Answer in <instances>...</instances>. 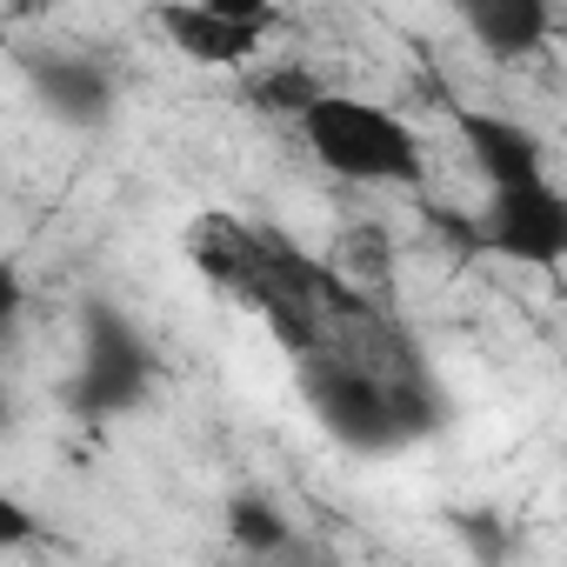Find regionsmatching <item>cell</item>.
I'll return each instance as SVG.
<instances>
[{"mask_svg":"<svg viewBox=\"0 0 567 567\" xmlns=\"http://www.w3.org/2000/svg\"><path fill=\"white\" fill-rule=\"evenodd\" d=\"M434 220L467 247V254H494V260H514V267H560L567 260V194L554 181H534V187H501L481 200V214L467 220H447L434 207Z\"/></svg>","mask_w":567,"mask_h":567,"instance_id":"cell-2","label":"cell"},{"mask_svg":"<svg viewBox=\"0 0 567 567\" xmlns=\"http://www.w3.org/2000/svg\"><path fill=\"white\" fill-rule=\"evenodd\" d=\"M21 301H28V288H21V274H14V260H0V334L14 328Z\"/></svg>","mask_w":567,"mask_h":567,"instance_id":"cell-11","label":"cell"},{"mask_svg":"<svg viewBox=\"0 0 567 567\" xmlns=\"http://www.w3.org/2000/svg\"><path fill=\"white\" fill-rule=\"evenodd\" d=\"M147 381H154V348L141 341V328L121 308L94 301L81 315V361L68 374V408L87 421H114L141 408Z\"/></svg>","mask_w":567,"mask_h":567,"instance_id":"cell-3","label":"cell"},{"mask_svg":"<svg viewBox=\"0 0 567 567\" xmlns=\"http://www.w3.org/2000/svg\"><path fill=\"white\" fill-rule=\"evenodd\" d=\"M454 134L474 161V174L487 181V194L501 187H534V181H554V147L540 141V127L514 121V114H494V107H454Z\"/></svg>","mask_w":567,"mask_h":567,"instance_id":"cell-5","label":"cell"},{"mask_svg":"<svg viewBox=\"0 0 567 567\" xmlns=\"http://www.w3.org/2000/svg\"><path fill=\"white\" fill-rule=\"evenodd\" d=\"M28 81L41 94V107L68 127H101L114 114V68L94 61V54H34L28 61Z\"/></svg>","mask_w":567,"mask_h":567,"instance_id":"cell-6","label":"cell"},{"mask_svg":"<svg viewBox=\"0 0 567 567\" xmlns=\"http://www.w3.org/2000/svg\"><path fill=\"white\" fill-rule=\"evenodd\" d=\"M247 94H254V107H260V114H295V121H301V107H315L328 87H321L301 61H280L274 74H254V87H247Z\"/></svg>","mask_w":567,"mask_h":567,"instance_id":"cell-9","label":"cell"},{"mask_svg":"<svg viewBox=\"0 0 567 567\" xmlns=\"http://www.w3.org/2000/svg\"><path fill=\"white\" fill-rule=\"evenodd\" d=\"M467 34L494 54V61H514V54H534L554 28V8L547 0H467L461 8Z\"/></svg>","mask_w":567,"mask_h":567,"instance_id":"cell-7","label":"cell"},{"mask_svg":"<svg viewBox=\"0 0 567 567\" xmlns=\"http://www.w3.org/2000/svg\"><path fill=\"white\" fill-rule=\"evenodd\" d=\"M34 540H41V514L21 507L8 487H0V554H21V547H34Z\"/></svg>","mask_w":567,"mask_h":567,"instance_id":"cell-10","label":"cell"},{"mask_svg":"<svg viewBox=\"0 0 567 567\" xmlns=\"http://www.w3.org/2000/svg\"><path fill=\"white\" fill-rule=\"evenodd\" d=\"M0 54H8V14H0Z\"/></svg>","mask_w":567,"mask_h":567,"instance_id":"cell-13","label":"cell"},{"mask_svg":"<svg viewBox=\"0 0 567 567\" xmlns=\"http://www.w3.org/2000/svg\"><path fill=\"white\" fill-rule=\"evenodd\" d=\"M301 141L315 147V161L354 187H421L427 174V147L421 134L361 94H321L315 107H301Z\"/></svg>","mask_w":567,"mask_h":567,"instance_id":"cell-1","label":"cell"},{"mask_svg":"<svg viewBox=\"0 0 567 567\" xmlns=\"http://www.w3.org/2000/svg\"><path fill=\"white\" fill-rule=\"evenodd\" d=\"M154 28L194 68H247L260 41L280 28V8H267V0H200V8H154Z\"/></svg>","mask_w":567,"mask_h":567,"instance_id":"cell-4","label":"cell"},{"mask_svg":"<svg viewBox=\"0 0 567 567\" xmlns=\"http://www.w3.org/2000/svg\"><path fill=\"white\" fill-rule=\"evenodd\" d=\"M14 427V394H8V381H0V434Z\"/></svg>","mask_w":567,"mask_h":567,"instance_id":"cell-12","label":"cell"},{"mask_svg":"<svg viewBox=\"0 0 567 567\" xmlns=\"http://www.w3.org/2000/svg\"><path fill=\"white\" fill-rule=\"evenodd\" d=\"M227 540H234V554H247V560H274V554L295 547V520L280 514L267 494H234V501H227Z\"/></svg>","mask_w":567,"mask_h":567,"instance_id":"cell-8","label":"cell"}]
</instances>
